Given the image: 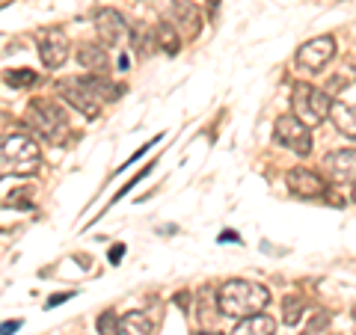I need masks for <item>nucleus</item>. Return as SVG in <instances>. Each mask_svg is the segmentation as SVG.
I'll use <instances>...</instances> for the list:
<instances>
[{"instance_id":"nucleus-16","label":"nucleus","mask_w":356,"mask_h":335,"mask_svg":"<svg viewBox=\"0 0 356 335\" xmlns=\"http://www.w3.org/2000/svg\"><path fill=\"white\" fill-rule=\"evenodd\" d=\"M154 33V44H158L161 51L166 54H178V48H181V39H178V30L172 24H166V21H161L158 27H152Z\"/></svg>"},{"instance_id":"nucleus-1","label":"nucleus","mask_w":356,"mask_h":335,"mask_svg":"<svg viewBox=\"0 0 356 335\" xmlns=\"http://www.w3.org/2000/svg\"><path fill=\"white\" fill-rule=\"evenodd\" d=\"M270 303V291L250 279H229L222 288H217V311L222 318H252L261 315V309Z\"/></svg>"},{"instance_id":"nucleus-28","label":"nucleus","mask_w":356,"mask_h":335,"mask_svg":"<svg viewBox=\"0 0 356 335\" xmlns=\"http://www.w3.org/2000/svg\"><path fill=\"white\" fill-rule=\"evenodd\" d=\"M353 320H356V306H353Z\"/></svg>"},{"instance_id":"nucleus-11","label":"nucleus","mask_w":356,"mask_h":335,"mask_svg":"<svg viewBox=\"0 0 356 335\" xmlns=\"http://www.w3.org/2000/svg\"><path fill=\"white\" fill-rule=\"evenodd\" d=\"M161 15L166 24H172L175 30L178 27H187L191 36L199 33V9L191 3V0H163L161 3Z\"/></svg>"},{"instance_id":"nucleus-9","label":"nucleus","mask_w":356,"mask_h":335,"mask_svg":"<svg viewBox=\"0 0 356 335\" xmlns=\"http://www.w3.org/2000/svg\"><path fill=\"white\" fill-rule=\"evenodd\" d=\"M285 181H288V190H291L294 196L300 199H321V196H327V181H324V175H318L315 170H306V166H294V170H288L285 175Z\"/></svg>"},{"instance_id":"nucleus-8","label":"nucleus","mask_w":356,"mask_h":335,"mask_svg":"<svg viewBox=\"0 0 356 335\" xmlns=\"http://www.w3.org/2000/svg\"><path fill=\"white\" fill-rule=\"evenodd\" d=\"M332 57H336V39L332 36H318V39H309L306 44H300L294 63L303 72H321Z\"/></svg>"},{"instance_id":"nucleus-15","label":"nucleus","mask_w":356,"mask_h":335,"mask_svg":"<svg viewBox=\"0 0 356 335\" xmlns=\"http://www.w3.org/2000/svg\"><path fill=\"white\" fill-rule=\"evenodd\" d=\"M119 335H152V318L146 311H128L119 318Z\"/></svg>"},{"instance_id":"nucleus-17","label":"nucleus","mask_w":356,"mask_h":335,"mask_svg":"<svg viewBox=\"0 0 356 335\" xmlns=\"http://www.w3.org/2000/svg\"><path fill=\"white\" fill-rule=\"evenodd\" d=\"M330 119L336 122V128H339V131L344 133V137L356 140V116H353V110H350L348 104H336V101H332Z\"/></svg>"},{"instance_id":"nucleus-13","label":"nucleus","mask_w":356,"mask_h":335,"mask_svg":"<svg viewBox=\"0 0 356 335\" xmlns=\"http://www.w3.org/2000/svg\"><path fill=\"white\" fill-rule=\"evenodd\" d=\"M77 63H81L86 72H92V74L104 72V69H107V48H104V44L86 42V44H81V48H77Z\"/></svg>"},{"instance_id":"nucleus-7","label":"nucleus","mask_w":356,"mask_h":335,"mask_svg":"<svg viewBox=\"0 0 356 335\" xmlns=\"http://www.w3.org/2000/svg\"><path fill=\"white\" fill-rule=\"evenodd\" d=\"M36 44H39V57L44 63V69H60L69 60V39L60 27H42L36 33Z\"/></svg>"},{"instance_id":"nucleus-3","label":"nucleus","mask_w":356,"mask_h":335,"mask_svg":"<svg viewBox=\"0 0 356 335\" xmlns=\"http://www.w3.org/2000/svg\"><path fill=\"white\" fill-rule=\"evenodd\" d=\"M24 122L36 137L48 140V142H60L65 137V131H69V116H65V110L57 101H51V98H36V101H30Z\"/></svg>"},{"instance_id":"nucleus-20","label":"nucleus","mask_w":356,"mask_h":335,"mask_svg":"<svg viewBox=\"0 0 356 335\" xmlns=\"http://www.w3.org/2000/svg\"><path fill=\"white\" fill-rule=\"evenodd\" d=\"M98 335H119V318L113 311H104V315L98 318Z\"/></svg>"},{"instance_id":"nucleus-24","label":"nucleus","mask_w":356,"mask_h":335,"mask_svg":"<svg viewBox=\"0 0 356 335\" xmlns=\"http://www.w3.org/2000/svg\"><path fill=\"white\" fill-rule=\"evenodd\" d=\"M65 300H72V294H54V297H51V300H48V303H44V306H48V309H54V306L65 303Z\"/></svg>"},{"instance_id":"nucleus-10","label":"nucleus","mask_w":356,"mask_h":335,"mask_svg":"<svg viewBox=\"0 0 356 335\" xmlns=\"http://www.w3.org/2000/svg\"><path fill=\"white\" fill-rule=\"evenodd\" d=\"M95 33H98V39H102L104 48H113V44H119L122 39H125V33H128V21L122 13H116V9H98L95 13Z\"/></svg>"},{"instance_id":"nucleus-21","label":"nucleus","mask_w":356,"mask_h":335,"mask_svg":"<svg viewBox=\"0 0 356 335\" xmlns=\"http://www.w3.org/2000/svg\"><path fill=\"white\" fill-rule=\"evenodd\" d=\"M327 323H330V315H315V320L309 323V327H306V332H303V335H324Z\"/></svg>"},{"instance_id":"nucleus-19","label":"nucleus","mask_w":356,"mask_h":335,"mask_svg":"<svg viewBox=\"0 0 356 335\" xmlns=\"http://www.w3.org/2000/svg\"><path fill=\"white\" fill-rule=\"evenodd\" d=\"M303 300H297V297H288L285 300V323L288 327H297L300 320H303Z\"/></svg>"},{"instance_id":"nucleus-22","label":"nucleus","mask_w":356,"mask_h":335,"mask_svg":"<svg viewBox=\"0 0 356 335\" xmlns=\"http://www.w3.org/2000/svg\"><path fill=\"white\" fill-rule=\"evenodd\" d=\"M21 329V320H6V323H0V335H13Z\"/></svg>"},{"instance_id":"nucleus-29","label":"nucleus","mask_w":356,"mask_h":335,"mask_svg":"<svg viewBox=\"0 0 356 335\" xmlns=\"http://www.w3.org/2000/svg\"><path fill=\"white\" fill-rule=\"evenodd\" d=\"M353 199H356V190H353Z\"/></svg>"},{"instance_id":"nucleus-4","label":"nucleus","mask_w":356,"mask_h":335,"mask_svg":"<svg viewBox=\"0 0 356 335\" xmlns=\"http://www.w3.org/2000/svg\"><path fill=\"white\" fill-rule=\"evenodd\" d=\"M291 107H294V116L303 122V125H318L324 122L332 110V98L327 92H321L318 86L312 83H294V92H291Z\"/></svg>"},{"instance_id":"nucleus-27","label":"nucleus","mask_w":356,"mask_h":335,"mask_svg":"<svg viewBox=\"0 0 356 335\" xmlns=\"http://www.w3.org/2000/svg\"><path fill=\"white\" fill-rule=\"evenodd\" d=\"M3 6H6V0H0V9H3Z\"/></svg>"},{"instance_id":"nucleus-14","label":"nucleus","mask_w":356,"mask_h":335,"mask_svg":"<svg viewBox=\"0 0 356 335\" xmlns=\"http://www.w3.org/2000/svg\"><path fill=\"white\" fill-rule=\"evenodd\" d=\"M232 335H276V320L270 315H252L238 320V327Z\"/></svg>"},{"instance_id":"nucleus-18","label":"nucleus","mask_w":356,"mask_h":335,"mask_svg":"<svg viewBox=\"0 0 356 335\" xmlns=\"http://www.w3.org/2000/svg\"><path fill=\"white\" fill-rule=\"evenodd\" d=\"M3 81L13 86V89H24V86H33L39 81V74L33 72V69H9L6 74H3Z\"/></svg>"},{"instance_id":"nucleus-6","label":"nucleus","mask_w":356,"mask_h":335,"mask_svg":"<svg viewBox=\"0 0 356 335\" xmlns=\"http://www.w3.org/2000/svg\"><path fill=\"white\" fill-rule=\"evenodd\" d=\"M273 140L280 142V146L297 152L300 158H306V154L312 152V131H309V125H303V122H300L294 113L276 119V125H273Z\"/></svg>"},{"instance_id":"nucleus-5","label":"nucleus","mask_w":356,"mask_h":335,"mask_svg":"<svg viewBox=\"0 0 356 335\" xmlns=\"http://www.w3.org/2000/svg\"><path fill=\"white\" fill-rule=\"evenodd\" d=\"M57 89H60V95L65 98V101L77 110V113H83L86 119L98 116V110H102V98L92 92L86 74L83 77H63V81H57Z\"/></svg>"},{"instance_id":"nucleus-12","label":"nucleus","mask_w":356,"mask_h":335,"mask_svg":"<svg viewBox=\"0 0 356 335\" xmlns=\"http://www.w3.org/2000/svg\"><path fill=\"white\" fill-rule=\"evenodd\" d=\"M327 172L336 184H356V149H339L327 158Z\"/></svg>"},{"instance_id":"nucleus-2","label":"nucleus","mask_w":356,"mask_h":335,"mask_svg":"<svg viewBox=\"0 0 356 335\" xmlns=\"http://www.w3.org/2000/svg\"><path fill=\"white\" fill-rule=\"evenodd\" d=\"M42 163L39 142L30 133H6L0 137V178L3 175H33Z\"/></svg>"},{"instance_id":"nucleus-23","label":"nucleus","mask_w":356,"mask_h":335,"mask_svg":"<svg viewBox=\"0 0 356 335\" xmlns=\"http://www.w3.org/2000/svg\"><path fill=\"white\" fill-rule=\"evenodd\" d=\"M122 255H125V247H122V243H116V247L110 250V264H119Z\"/></svg>"},{"instance_id":"nucleus-25","label":"nucleus","mask_w":356,"mask_h":335,"mask_svg":"<svg viewBox=\"0 0 356 335\" xmlns=\"http://www.w3.org/2000/svg\"><path fill=\"white\" fill-rule=\"evenodd\" d=\"M220 240H222V243H226V240H229V243H238V234H235V231H222Z\"/></svg>"},{"instance_id":"nucleus-26","label":"nucleus","mask_w":356,"mask_h":335,"mask_svg":"<svg viewBox=\"0 0 356 335\" xmlns=\"http://www.w3.org/2000/svg\"><path fill=\"white\" fill-rule=\"evenodd\" d=\"M196 335H222V332H196Z\"/></svg>"}]
</instances>
